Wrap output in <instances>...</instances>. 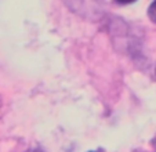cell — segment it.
<instances>
[{"label":"cell","instance_id":"cell-1","mask_svg":"<svg viewBox=\"0 0 156 152\" xmlns=\"http://www.w3.org/2000/svg\"><path fill=\"white\" fill-rule=\"evenodd\" d=\"M148 17H149V20L152 21V22L156 24V0L149 6V9H148Z\"/></svg>","mask_w":156,"mask_h":152},{"label":"cell","instance_id":"cell-2","mask_svg":"<svg viewBox=\"0 0 156 152\" xmlns=\"http://www.w3.org/2000/svg\"><path fill=\"white\" fill-rule=\"evenodd\" d=\"M116 2L120 4H131V3H134L136 0H116Z\"/></svg>","mask_w":156,"mask_h":152},{"label":"cell","instance_id":"cell-3","mask_svg":"<svg viewBox=\"0 0 156 152\" xmlns=\"http://www.w3.org/2000/svg\"><path fill=\"white\" fill-rule=\"evenodd\" d=\"M28 152H43L40 148H36V149H30V151H28Z\"/></svg>","mask_w":156,"mask_h":152},{"label":"cell","instance_id":"cell-4","mask_svg":"<svg viewBox=\"0 0 156 152\" xmlns=\"http://www.w3.org/2000/svg\"><path fill=\"white\" fill-rule=\"evenodd\" d=\"M151 144H152V145H153V147H155V149H156V137H155V138H153V140H152V141H151Z\"/></svg>","mask_w":156,"mask_h":152},{"label":"cell","instance_id":"cell-5","mask_svg":"<svg viewBox=\"0 0 156 152\" xmlns=\"http://www.w3.org/2000/svg\"><path fill=\"white\" fill-rule=\"evenodd\" d=\"M91 152H93V151H91Z\"/></svg>","mask_w":156,"mask_h":152}]
</instances>
